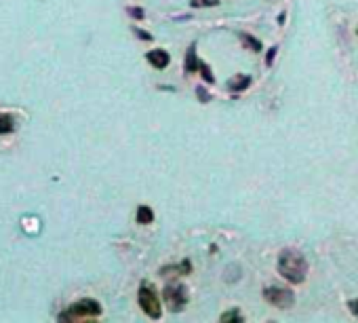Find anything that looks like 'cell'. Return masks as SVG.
Wrapping results in <instances>:
<instances>
[{"label": "cell", "instance_id": "cell-5", "mask_svg": "<svg viewBox=\"0 0 358 323\" xmlns=\"http://www.w3.org/2000/svg\"><path fill=\"white\" fill-rule=\"evenodd\" d=\"M163 300L171 313H181L188 304V290L183 284H171L163 292Z\"/></svg>", "mask_w": 358, "mask_h": 323}, {"label": "cell", "instance_id": "cell-16", "mask_svg": "<svg viewBox=\"0 0 358 323\" xmlns=\"http://www.w3.org/2000/svg\"><path fill=\"white\" fill-rule=\"evenodd\" d=\"M129 15H131V17H135V19H143V17H146V13H143L139 7H137V9H135V7H131V9H129Z\"/></svg>", "mask_w": 358, "mask_h": 323}, {"label": "cell", "instance_id": "cell-10", "mask_svg": "<svg viewBox=\"0 0 358 323\" xmlns=\"http://www.w3.org/2000/svg\"><path fill=\"white\" fill-rule=\"evenodd\" d=\"M137 224H141V226H148V224H152L154 222V212L148 207V205H141V207H137Z\"/></svg>", "mask_w": 358, "mask_h": 323}, {"label": "cell", "instance_id": "cell-6", "mask_svg": "<svg viewBox=\"0 0 358 323\" xmlns=\"http://www.w3.org/2000/svg\"><path fill=\"white\" fill-rule=\"evenodd\" d=\"M146 59H148V64L154 66L156 70H165V68L171 64V55H169L165 49H154V51H150V53L146 55Z\"/></svg>", "mask_w": 358, "mask_h": 323}, {"label": "cell", "instance_id": "cell-17", "mask_svg": "<svg viewBox=\"0 0 358 323\" xmlns=\"http://www.w3.org/2000/svg\"><path fill=\"white\" fill-rule=\"evenodd\" d=\"M196 93H198V100H201V102H209V100H211V95H209V93H205V89H203V87H196Z\"/></svg>", "mask_w": 358, "mask_h": 323}, {"label": "cell", "instance_id": "cell-13", "mask_svg": "<svg viewBox=\"0 0 358 323\" xmlns=\"http://www.w3.org/2000/svg\"><path fill=\"white\" fill-rule=\"evenodd\" d=\"M219 0H190V7L192 9H211L217 7Z\"/></svg>", "mask_w": 358, "mask_h": 323}, {"label": "cell", "instance_id": "cell-3", "mask_svg": "<svg viewBox=\"0 0 358 323\" xmlns=\"http://www.w3.org/2000/svg\"><path fill=\"white\" fill-rule=\"evenodd\" d=\"M137 302L141 306V311L150 317V319H161L163 315V302L158 298V294L148 286V284H141L139 292H137Z\"/></svg>", "mask_w": 358, "mask_h": 323}, {"label": "cell", "instance_id": "cell-4", "mask_svg": "<svg viewBox=\"0 0 358 323\" xmlns=\"http://www.w3.org/2000/svg\"><path fill=\"white\" fill-rule=\"evenodd\" d=\"M263 300L268 304H272L274 308L287 311L295 304V294L289 288H283V286H268L263 290Z\"/></svg>", "mask_w": 358, "mask_h": 323}, {"label": "cell", "instance_id": "cell-9", "mask_svg": "<svg viewBox=\"0 0 358 323\" xmlns=\"http://www.w3.org/2000/svg\"><path fill=\"white\" fill-rule=\"evenodd\" d=\"M238 38L243 40V45H245L247 49H251V51H255V53H259V51H261V40H257L253 34L241 32V34H238Z\"/></svg>", "mask_w": 358, "mask_h": 323}, {"label": "cell", "instance_id": "cell-11", "mask_svg": "<svg viewBox=\"0 0 358 323\" xmlns=\"http://www.w3.org/2000/svg\"><path fill=\"white\" fill-rule=\"evenodd\" d=\"M15 129V120L11 114H0V136L11 133Z\"/></svg>", "mask_w": 358, "mask_h": 323}, {"label": "cell", "instance_id": "cell-15", "mask_svg": "<svg viewBox=\"0 0 358 323\" xmlns=\"http://www.w3.org/2000/svg\"><path fill=\"white\" fill-rule=\"evenodd\" d=\"M133 32L141 38V40H146V43H150V40H152V34H148V32H143L141 28H133Z\"/></svg>", "mask_w": 358, "mask_h": 323}, {"label": "cell", "instance_id": "cell-8", "mask_svg": "<svg viewBox=\"0 0 358 323\" xmlns=\"http://www.w3.org/2000/svg\"><path fill=\"white\" fill-rule=\"evenodd\" d=\"M183 68H186V74H194V72H198V68H201V57L196 55V43H192V45L188 47Z\"/></svg>", "mask_w": 358, "mask_h": 323}, {"label": "cell", "instance_id": "cell-18", "mask_svg": "<svg viewBox=\"0 0 358 323\" xmlns=\"http://www.w3.org/2000/svg\"><path fill=\"white\" fill-rule=\"evenodd\" d=\"M276 51H278V47H272V49L268 51V57H266V66H272V62H274V55H276Z\"/></svg>", "mask_w": 358, "mask_h": 323}, {"label": "cell", "instance_id": "cell-20", "mask_svg": "<svg viewBox=\"0 0 358 323\" xmlns=\"http://www.w3.org/2000/svg\"><path fill=\"white\" fill-rule=\"evenodd\" d=\"M356 34H358V28H356Z\"/></svg>", "mask_w": 358, "mask_h": 323}, {"label": "cell", "instance_id": "cell-2", "mask_svg": "<svg viewBox=\"0 0 358 323\" xmlns=\"http://www.w3.org/2000/svg\"><path fill=\"white\" fill-rule=\"evenodd\" d=\"M101 315V304L97 300H81L72 306H68L61 315L59 321H87V319H95Z\"/></svg>", "mask_w": 358, "mask_h": 323}, {"label": "cell", "instance_id": "cell-12", "mask_svg": "<svg viewBox=\"0 0 358 323\" xmlns=\"http://www.w3.org/2000/svg\"><path fill=\"white\" fill-rule=\"evenodd\" d=\"M219 321H221V323H243L245 317H243L241 313H238V308H232V311L223 313V315L219 317Z\"/></svg>", "mask_w": 358, "mask_h": 323}, {"label": "cell", "instance_id": "cell-7", "mask_svg": "<svg viewBox=\"0 0 358 323\" xmlns=\"http://www.w3.org/2000/svg\"><path fill=\"white\" fill-rule=\"evenodd\" d=\"M253 83V78L249 74H234L230 80H228V91L232 93H238V91H247Z\"/></svg>", "mask_w": 358, "mask_h": 323}, {"label": "cell", "instance_id": "cell-1", "mask_svg": "<svg viewBox=\"0 0 358 323\" xmlns=\"http://www.w3.org/2000/svg\"><path fill=\"white\" fill-rule=\"evenodd\" d=\"M276 268L281 273V277H285L293 286L304 284L308 277V260L297 248H285L281 254H278Z\"/></svg>", "mask_w": 358, "mask_h": 323}, {"label": "cell", "instance_id": "cell-19", "mask_svg": "<svg viewBox=\"0 0 358 323\" xmlns=\"http://www.w3.org/2000/svg\"><path fill=\"white\" fill-rule=\"evenodd\" d=\"M348 306H350L352 315H354V317H358V298H356V300H350V304H348Z\"/></svg>", "mask_w": 358, "mask_h": 323}, {"label": "cell", "instance_id": "cell-14", "mask_svg": "<svg viewBox=\"0 0 358 323\" xmlns=\"http://www.w3.org/2000/svg\"><path fill=\"white\" fill-rule=\"evenodd\" d=\"M198 72H201V76L205 78V83H209V85H213V83H215V76H213V72H211V66H209V64L201 62V68H198Z\"/></svg>", "mask_w": 358, "mask_h": 323}]
</instances>
